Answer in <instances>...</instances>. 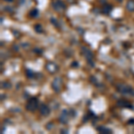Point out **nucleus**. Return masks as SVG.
<instances>
[{
  "label": "nucleus",
  "instance_id": "nucleus-22",
  "mask_svg": "<svg viewBox=\"0 0 134 134\" xmlns=\"http://www.w3.org/2000/svg\"><path fill=\"white\" fill-rule=\"evenodd\" d=\"M130 123H134V120H131L130 121Z\"/></svg>",
  "mask_w": 134,
  "mask_h": 134
},
{
  "label": "nucleus",
  "instance_id": "nucleus-3",
  "mask_svg": "<svg viewBox=\"0 0 134 134\" xmlns=\"http://www.w3.org/2000/svg\"><path fill=\"white\" fill-rule=\"evenodd\" d=\"M81 51H82L83 56H84L85 57L87 58V60H88V62H89V64L90 63L91 66H93L94 64L92 63V58H93V55H92L91 51H89V49H88L87 47H83L82 48H81Z\"/></svg>",
  "mask_w": 134,
  "mask_h": 134
},
{
  "label": "nucleus",
  "instance_id": "nucleus-12",
  "mask_svg": "<svg viewBox=\"0 0 134 134\" xmlns=\"http://www.w3.org/2000/svg\"><path fill=\"white\" fill-rule=\"evenodd\" d=\"M111 10H112V6L109 5H104V7H103V13L104 14H109V13L111 12Z\"/></svg>",
  "mask_w": 134,
  "mask_h": 134
},
{
  "label": "nucleus",
  "instance_id": "nucleus-15",
  "mask_svg": "<svg viewBox=\"0 0 134 134\" xmlns=\"http://www.w3.org/2000/svg\"><path fill=\"white\" fill-rule=\"evenodd\" d=\"M34 29H35V31L39 33H40L41 31H42V27H41V25H39V24L36 25V26L34 27Z\"/></svg>",
  "mask_w": 134,
  "mask_h": 134
},
{
  "label": "nucleus",
  "instance_id": "nucleus-20",
  "mask_svg": "<svg viewBox=\"0 0 134 134\" xmlns=\"http://www.w3.org/2000/svg\"><path fill=\"white\" fill-rule=\"evenodd\" d=\"M72 66H78V63L77 62H74V63H72Z\"/></svg>",
  "mask_w": 134,
  "mask_h": 134
},
{
  "label": "nucleus",
  "instance_id": "nucleus-2",
  "mask_svg": "<svg viewBox=\"0 0 134 134\" xmlns=\"http://www.w3.org/2000/svg\"><path fill=\"white\" fill-rule=\"evenodd\" d=\"M39 107V101L36 98H31L26 105V109L30 112H34Z\"/></svg>",
  "mask_w": 134,
  "mask_h": 134
},
{
  "label": "nucleus",
  "instance_id": "nucleus-19",
  "mask_svg": "<svg viewBox=\"0 0 134 134\" xmlns=\"http://www.w3.org/2000/svg\"><path fill=\"white\" fill-rule=\"evenodd\" d=\"M51 125H53V124H52V123H48V124L46 125V128H47V130H51V128H52Z\"/></svg>",
  "mask_w": 134,
  "mask_h": 134
},
{
  "label": "nucleus",
  "instance_id": "nucleus-21",
  "mask_svg": "<svg viewBox=\"0 0 134 134\" xmlns=\"http://www.w3.org/2000/svg\"><path fill=\"white\" fill-rule=\"evenodd\" d=\"M5 1H6V2H12L13 0H5Z\"/></svg>",
  "mask_w": 134,
  "mask_h": 134
},
{
  "label": "nucleus",
  "instance_id": "nucleus-9",
  "mask_svg": "<svg viewBox=\"0 0 134 134\" xmlns=\"http://www.w3.org/2000/svg\"><path fill=\"white\" fill-rule=\"evenodd\" d=\"M117 105H118V106H121V107H127V108L132 107L131 103H129L128 101H125V100H119L117 102Z\"/></svg>",
  "mask_w": 134,
  "mask_h": 134
},
{
  "label": "nucleus",
  "instance_id": "nucleus-14",
  "mask_svg": "<svg viewBox=\"0 0 134 134\" xmlns=\"http://www.w3.org/2000/svg\"><path fill=\"white\" fill-rule=\"evenodd\" d=\"M38 14H39L38 9H33L31 11V16H32V17H36V16H38Z\"/></svg>",
  "mask_w": 134,
  "mask_h": 134
},
{
  "label": "nucleus",
  "instance_id": "nucleus-16",
  "mask_svg": "<svg viewBox=\"0 0 134 134\" xmlns=\"http://www.w3.org/2000/svg\"><path fill=\"white\" fill-rule=\"evenodd\" d=\"M1 87H2V88H4V89H7V88H10V87H11V85H10L9 83H7V82H2Z\"/></svg>",
  "mask_w": 134,
  "mask_h": 134
},
{
  "label": "nucleus",
  "instance_id": "nucleus-6",
  "mask_svg": "<svg viewBox=\"0 0 134 134\" xmlns=\"http://www.w3.org/2000/svg\"><path fill=\"white\" fill-rule=\"evenodd\" d=\"M69 114H70V112H68L67 110H63V112L61 113V114H60L59 116V122L64 123V124H65V123H68V120H69Z\"/></svg>",
  "mask_w": 134,
  "mask_h": 134
},
{
  "label": "nucleus",
  "instance_id": "nucleus-8",
  "mask_svg": "<svg viewBox=\"0 0 134 134\" xmlns=\"http://www.w3.org/2000/svg\"><path fill=\"white\" fill-rule=\"evenodd\" d=\"M39 112H40V114H42V115L47 116L49 114V113H50V110H49L48 106H47V105L41 104L40 106H39Z\"/></svg>",
  "mask_w": 134,
  "mask_h": 134
},
{
  "label": "nucleus",
  "instance_id": "nucleus-1",
  "mask_svg": "<svg viewBox=\"0 0 134 134\" xmlns=\"http://www.w3.org/2000/svg\"><path fill=\"white\" fill-rule=\"evenodd\" d=\"M117 90L120 92V93H122L123 95H134L133 89L128 85H124V84L118 85L117 86Z\"/></svg>",
  "mask_w": 134,
  "mask_h": 134
},
{
  "label": "nucleus",
  "instance_id": "nucleus-17",
  "mask_svg": "<svg viewBox=\"0 0 134 134\" xmlns=\"http://www.w3.org/2000/svg\"><path fill=\"white\" fill-rule=\"evenodd\" d=\"M51 22H52V23H53V24H55L56 27H58L57 22H56V20L55 18H51Z\"/></svg>",
  "mask_w": 134,
  "mask_h": 134
},
{
  "label": "nucleus",
  "instance_id": "nucleus-7",
  "mask_svg": "<svg viewBox=\"0 0 134 134\" xmlns=\"http://www.w3.org/2000/svg\"><path fill=\"white\" fill-rule=\"evenodd\" d=\"M46 68H47V70L49 72H51V73L56 72L58 71L57 65H56V64H54V63H52V62L47 63V65H46Z\"/></svg>",
  "mask_w": 134,
  "mask_h": 134
},
{
  "label": "nucleus",
  "instance_id": "nucleus-10",
  "mask_svg": "<svg viewBox=\"0 0 134 134\" xmlns=\"http://www.w3.org/2000/svg\"><path fill=\"white\" fill-rule=\"evenodd\" d=\"M126 8L129 11H134V0H129L126 4Z\"/></svg>",
  "mask_w": 134,
  "mask_h": 134
},
{
  "label": "nucleus",
  "instance_id": "nucleus-5",
  "mask_svg": "<svg viewBox=\"0 0 134 134\" xmlns=\"http://www.w3.org/2000/svg\"><path fill=\"white\" fill-rule=\"evenodd\" d=\"M53 7L56 11L62 12L63 10L65 9V5H64V2H62L61 0H56V2H54L53 3Z\"/></svg>",
  "mask_w": 134,
  "mask_h": 134
},
{
  "label": "nucleus",
  "instance_id": "nucleus-18",
  "mask_svg": "<svg viewBox=\"0 0 134 134\" xmlns=\"http://www.w3.org/2000/svg\"><path fill=\"white\" fill-rule=\"evenodd\" d=\"M34 52H37V53L38 54H39H39H41V53H42V49H39V48H35L34 49Z\"/></svg>",
  "mask_w": 134,
  "mask_h": 134
},
{
  "label": "nucleus",
  "instance_id": "nucleus-11",
  "mask_svg": "<svg viewBox=\"0 0 134 134\" xmlns=\"http://www.w3.org/2000/svg\"><path fill=\"white\" fill-rule=\"evenodd\" d=\"M98 131L101 133H106V134H108V133H112V131L110 129H107L104 126H101L99 128H98Z\"/></svg>",
  "mask_w": 134,
  "mask_h": 134
},
{
  "label": "nucleus",
  "instance_id": "nucleus-13",
  "mask_svg": "<svg viewBox=\"0 0 134 134\" xmlns=\"http://www.w3.org/2000/svg\"><path fill=\"white\" fill-rule=\"evenodd\" d=\"M26 73H27V76H28V78H33V77H34V73H33L32 71H31L30 69H27Z\"/></svg>",
  "mask_w": 134,
  "mask_h": 134
},
{
  "label": "nucleus",
  "instance_id": "nucleus-4",
  "mask_svg": "<svg viewBox=\"0 0 134 134\" xmlns=\"http://www.w3.org/2000/svg\"><path fill=\"white\" fill-rule=\"evenodd\" d=\"M61 86H62V79L57 77L52 82V88L56 92H59L60 89H61Z\"/></svg>",
  "mask_w": 134,
  "mask_h": 134
}]
</instances>
